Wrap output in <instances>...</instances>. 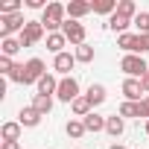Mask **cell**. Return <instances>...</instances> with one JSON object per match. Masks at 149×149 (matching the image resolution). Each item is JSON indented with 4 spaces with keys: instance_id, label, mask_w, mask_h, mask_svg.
<instances>
[{
    "instance_id": "1",
    "label": "cell",
    "mask_w": 149,
    "mask_h": 149,
    "mask_svg": "<svg viewBox=\"0 0 149 149\" xmlns=\"http://www.w3.org/2000/svg\"><path fill=\"white\" fill-rule=\"evenodd\" d=\"M64 15H67V6H61V3H50V6L44 9V15H41L44 29H47V32H58V29L64 26Z\"/></svg>"
},
{
    "instance_id": "2",
    "label": "cell",
    "mask_w": 149,
    "mask_h": 149,
    "mask_svg": "<svg viewBox=\"0 0 149 149\" xmlns=\"http://www.w3.org/2000/svg\"><path fill=\"white\" fill-rule=\"evenodd\" d=\"M120 70L126 73V79H143L149 73V64L143 61V56H123L120 58Z\"/></svg>"
},
{
    "instance_id": "3",
    "label": "cell",
    "mask_w": 149,
    "mask_h": 149,
    "mask_svg": "<svg viewBox=\"0 0 149 149\" xmlns=\"http://www.w3.org/2000/svg\"><path fill=\"white\" fill-rule=\"evenodd\" d=\"M44 24L41 21H26V26H24V32L18 35V41H21V47H32V44H38L41 38H44Z\"/></svg>"
},
{
    "instance_id": "4",
    "label": "cell",
    "mask_w": 149,
    "mask_h": 149,
    "mask_svg": "<svg viewBox=\"0 0 149 149\" xmlns=\"http://www.w3.org/2000/svg\"><path fill=\"white\" fill-rule=\"evenodd\" d=\"M76 97H82V94H79V82H76V76H61V79H58L56 100H61V102H73Z\"/></svg>"
},
{
    "instance_id": "5",
    "label": "cell",
    "mask_w": 149,
    "mask_h": 149,
    "mask_svg": "<svg viewBox=\"0 0 149 149\" xmlns=\"http://www.w3.org/2000/svg\"><path fill=\"white\" fill-rule=\"evenodd\" d=\"M24 26H26V21H24V12L0 18V35H3V38H12L15 32H24Z\"/></svg>"
},
{
    "instance_id": "6",
    "label": "cell",
    "mask_w": 149,
    "mask_h": 149,
    "mask_svg": "<svg viewBox=\"0 0 149 149\" xmlns=\"http://www.w3.org/2000/svg\"><path fill=\"white\" fill-rule=\"evenodd\" d=\"M44 73H47L44 61H41V58H29V61L24 64V85H38Z\"/></svg>"
},
{
    "instance_id": "7",
    "label": "cell",
    "mask_w": 149,
    "mask_h": 149,
    "mask_svg": "<svg viewBox=\"0 0 149 149\" xmlns=\"http://www.w3.org/2000/svg\"><path fill=\"white\" fill-rule=\"evenodd\" d=\"M61 32H64V38L70 41V44H76V47H82L85 44V26L79 24V21H64V26H61Z\"/></svg>"
},
{
    "instance_id": "8",
    "label": "cell",
    "mask_w": 149,
    "mask_h": 149,
    "mask_svg": "<svg viewBox=\"0 0 149 149\" xmlns=\"http://www.w3.org/2000/svg\"><path fill=\"white\" fill-rule=\"evenodd\" d=\"M143 82L140 79H126L123 82V97H126V102H140L143 100Z\"/></svg>"
},
{
    "instance_id": "9",
    "label": "cell",
    "mask_w": 149,
    "mask_h": 149,
    "mask_svg": "<svg viewBox=\"0 0 149 149\" xmlns=\"http://www.w3.org/2000/svg\"><path fill=\"white\" fill-rule=\"evenodd\" d=\"M73 64H76V56H73V53H58V56L53 58V70L61 73V76H70Z\"/></svg>"
},
{
    "instance_id": "10",
    "label": "cell",
    "mask_w": 149,
    "mask_h": 149,
    "mask_svg": "<svg viewBox=\"0 0 149 149\" xmlns=\"http://www.w3.org/2000/svg\"><path fill=\"white\" fill-rule=\"evenodd\" d=\"M88 12H94V3H85V0H70V3H67V18L70 21H79Z\"/></svg>"
},
{
    "instance_id": "11",
    "label": "cell",
    "mask_w": 149,
    "mask_h": 149,
    "mask_svg": "<svg viewBox=\"0 0 149 149\" xmlns=\"http://www.w3.org/2000/svg\"><path fill=\"white\" fill-rule=\"evenodd\" d=\"M137 32H123V35H117V47L120 50H126V56H137Z\"/></svg>"
},
{
    "instance_id": "12",
    "label": "cell",
    "mask_w": 149,
    "mask_h": 149,
    "mask_svg": "<svg viewBox=\"0 0 149 149\" xmlns=\"http://www.w3.org/2000/svg\"><path fill=\"white\" fill-rule=\"evenodd\" d=\"M35 88H38V94H44V97H56V91H58V79L53 76V73H44L41 82H38Z\"/></svg>"
},
{
    "instance_id": "13",
    "label": "cell",
    "mask_w": 149,
    "mask_h": 149,
    "mask_svg": "<svg viewBox=\"0 0 149 149\" xmlns=\"http://www.w3.org/2000/svg\"><path fill=\"white\" fill-rule=\"evenodd\" d=\"M18 123H21V126H26V129H35V126L41 123V114H38L32 105H26V108H21V114H18Z\"/></svg>"
},
{
    "instance_id": "14",
    "label": "cell",
    "mask_w": 149,
    "mask_h": 149,
    "mask_svg": "<svg viewBox=\"0 0 149 149\" xmlns=\"http://www.w3.org/2000/svg\"><path fill=\"white\" fill-rule=\"evenodd\" d=\"M32 108L41 114V117H47L50 111H53V97H44V94H35L32 97Z\"/></svg>"
},
{
    "instance_id": "15",
    "label": "cell",
    "mask_w": 149,
    "mask_h": 149,
    "mask_svg": "<svg viewBox=\"0 0 149 149\" xmlns=\"http://www.w3.org/2000/svg\"><path fill=\"white\" fill-rule=\"evenodd\" d=\"M123 129H126V123H123V117H120V114L105 117V132H108L111 137H120V134H123Z\"/></svg>"
},
{
    "instance_id": "16",
    "label": "cell",
    "mask_w": 149,
    "mask_h": 149,
    "mask_svg": "<svg viewBox=\"0 0 149 149\" xmlns=\"http://www.w3.org/2000/svg\"><path fill=\"white\" fill-rule=\"evenodd\" d=\"M70 108H73V114H76V117H82V120H85V117H88V114L94 111L85 94H82V97H76V100H73V102H70Z\"/></svg>"
},
{
    "instance_id": "17",
    "label": "cell",
    "mask_w": 149,
    "mask_h": 149,
    "mask_svg": "<svg viewBox=\"0 0 149 149\" xmlns=\"http://www.w3.org/2000/svg\"><path fill=\"white\" fill-rule=\"evenodd\" d=\"M21 123L18 120H12V123H3V129H0V137L3 140H21Z\"/></svg>"
},
{
    "instance_id": "18",
    "label": "cell",
    "mask_w": 149,
    "mask_h": 149,
    "mask_svg": "<svg viewBox=\"0 0 149 149\" xmlns=\"http://www.w3.org/2000/svg\"><path fill=\"white\" fill-rule=\"evenodd\" d=\"M64 44H67L64 32H50V35H47V50H50V53H56V56H58V53H64V50H61Z\"/></svg>"
},
{
    "instance_id": "19",
    "label": "cell",
    "mask_w": 149,
    "mask_h": 149,
    "mask_svg": "<svg viewBox=\"0 0 149 149\" xmlns=\"http://www.w3.org/2000/svg\"><path fill=\"white\" fill-rule=\"evenodd\" d=\"M85 97H88L91 108H97V105H102V102H105V88H102V85H91V88L85 91Z\"/></svg>"
},
{
    "instance_id": "20",
    "label": "cell",
    "mask_w": 149,
    "mask_h": 149,
    "mask_svg": "<svg viewBox=\"0 0 149 149\" xmlns=\"http://www.w3.org/2000/svg\"><path fill=\"white\" fill-rule=\"evenodd\" d=\"M105 26H108V29H114V32H120V35H123V32H126V29H129V26H132V21H129V18H123V15H117V12H114V15H111V18H108V24H105Z\"/></svg>"
},
{
    "instance_id": "21",
    "label": "cell",
    "mask_w": 149,
    "mask_h": 149,
    "mask_svg": "<svg viewBox=\"0 0 149 149\" xmlns=\"http://www.w3.org/2000/svg\"><path fill=\"white\" fill-rule=\"evenodd\" d=\"M82 123H85L88 132H105V117H100V114H94V111H91Z\"/></svg>"
},
{
    "instance_id": "22",
    "label": "cell",
    "mask_w": 149,
    "mask_h": 149,
    "mask_svg": "<svg viewBox=\"0 0 149 149\" xmlns=\"http://www.w3.org/2000/svg\"><path fill=\"white\" fill-rule=\"evenodd\" d=\"M117 15L134 21V18H137V6H134V0H120V3H117Z\"/></svg>"
},
{
    "instance_id": "23",
    "label": "cell",
    "mask_w": 149,
    "mask_h": 149,
    "mask_svg": "<svg viewBox=\"0 0 149 149\" xmlns=\"http://www.w3.org/2000/svg\"><path fill=\"white\" fill-rule=\"evenodd\" d=\"M94 12H97V15H108V18H111V15L117 12V0H97V3H94Z\"/></svg>"
},
{
    "instance_id": "24",
    "label": "cell",
    "mask_w": 149,
    "mask_h": 149,
    "mask_svg": "<svg viewBox=\"0 0 149 149\" xmlns=\"http://www.w3.org/2000/svg\"><path fill=\"white\" fill-rule=\"evenodd\" d=\"M64 132H67V137H73V140H79V137H82V134H85L88 129H85V123H82V120H70V123L64 126Z\"/></svg>"
},
{
    "instance_id": "25",
    "label": "cell",
    "mask_w": 149,
    "mask_h": 149,
    "mask_svg": "<svg viewBox=\"0 0 149 149\" xmlns=\"http://www.w3.org/2000/svg\"><path fill=\"white\" fill-rule=\"evenodd\" d=\"M0 50H3V56L12 58V56L21 50V41H18V38H3V41H0Z\"/></svg>"
},
{
    "instance_id": "26",
    "label": "cell",
    "mask_w": 149,
    "mask_h": 149,
    "mask_svg": "<svg viewBox=\"0 0 149 149\" xmlns=\"http://www.w3.org/2000/svg\"><path fill=\"white\" fill-rule=\"evenodd\" d=\"M76 61H82V64H88V61H94V47L91 44H82V47H76Z\"/></svg>"
},
{
    "instance_id": "27",
    "label": "cell",
    "mask_w": 149,
    "mask_h": 149,
    "mask_svg": "<svg viewBox=\"0 0 149 149\" xmlns=\"http://www.w3.org/2000/svg\"><path fill=\"white\" fill-rule=\"evenodd\" d=\"M117 114L120 117H140V102H123Z\"/></svg>"
},
{
    "instance_id": "28",
    "label": "cell",
    "mask_w": 149,
    "mask_h": 149,
    "mask_svg": "<svg viewBox=\"0 0 149 149\" xmlns=\"http://www.w3.org/2000/svg\"><path fill=\"white\" fill-rule=\"evenodd\" d=\"M132 24L137 26V35H146V32H149V12H137V18H134Z\"/></svg>"
},
{
    "instance_id": "29",
    "label": "cell",
    "mask_w": 149,
    "mask_h": 149,
    "mask_svg": "<svg viewBox=\"0 0 149 149\" xmlns=\"http://www.w3.org/2000/svg\"><path fill=\"white\" fill-rule=\"evenodd\" d=\"M18 12H21V3H18V0H6V3H0V18L18 15Z\"/></svg>"
},
{
    "instance_id": "30",
    "label": "cell",
    "mask_w": 149,
    "mask_h": 149,
    "mask_svg": "<svg viewBox=\"0 0 149 149\" xmlns=\"http://www.w3.org/2000/svg\"><path fill=\"white\" fill-rule=\"evenodd\" d=\"M12 70H15V61H12L9 56H0V73H3V76H9Z\"/></svg>"
},
{
    "instance_id": "31",
    "label": "cell",
    "mask_w": 149,
    "mask_h": 149,
    "mask_svg": "<svg viewBox=\"0 0 149 149\" xmlns=\"http://www.w3.org/2000/svg\"><path fill=\"white\" fill-rule=\"evenodd\" d=\"M6 79H12V82H18V85H24V64H15V70L9 73Z\"/></svg>"
},
{
    "instance_id": "32",
    "label": "cell",
    "mask_w": 149,
    "mask_h": 149,
    "mask_svg": "<svg viewBox=\"0 0 149 149\" xmlns=\"http://www.w3.org/2000/svg\"><path fill=\"white\" fill-rule=\"evenodd\" d=\"M143 53H149V32L137 38V56H143Z\"/></svg>"
},
{
    "instance_id": "33",
    "label": "cell",
    "mask_w": 149,
    "mask_h": 149,
    "mask_svg": "<svg viewBox=\"0 0 149 149\" xmlns=\"http://www.w3.org/2000/svg\"><path fill=\"white\" fill-rule=\"evenodd\" d=\"M50 3H44V0H26V9H47Z\"/></svg>"
},
{
    "instance_id": "34",
    "label": "cell",
    "mask_w": 149,
    "mask_h": 149,
    "mask_svg": "<svg viewBox=\"0 0 149 149\" xmlns=\"http://www.w3.org/2000/svg\"><path fill=\"white\" fill-rule=\"evenodd\" d=\"M140 117H146V120H149V97H143V100H140Z\"/></svg>"
},
{
    "instance_id": "35",
    "label": "cell",
    "mask_w": 149,
    "mask_h": 149,
    "mask_svg": "<svg viewBox=\"0 0 149 149\" xmlns=\"http://www.w3.org/2000/svg\"><path fill=\"white\" fill-rule=\"evenodd\" d=\"M0 149H21V143H18V140H3Z\"/></svg>"
},
{
    "instance_id": "36",
    "label": "cell",
    "mask_w": 149,
    "mask_h": 149,
    "mask_svg": "<svg viewBox=\"0 0 149 149\" xmlns=\"http://www.w3.org/2000/svg\"><path fill=\"white\" fill-rule=\"evenodd\" d=\"M140 82H143V91H146V94H149V73H146V76H143V79H140Z\"/></svg>"
},
{
    "instance_id": "37",
    "label": "cell",
    "mask_w": 149,
    "mask_h": 149,
    "mask_svg": "<svg viewBox=\"0 0 149 149\" xmlns=\"http://www.w3.org/2000/svg\"><path fill=\"white\" fill-rule=\"evenodd\" d=\"M108 149H126V146H120V143H111V146H108Z\"/></svg>"
},
{
    "instance_id": "38",
    "label": "cell",
    "mask_w": 149,
    "mask_h": 149,
    "mask_svg": "<svg viewBox=\"0 0 149 149\" xmlns=\"http://www.w3.org/2000/svg\"><path fill=\"white\" fill-rule=\"evenodd\" d=\"M146 134H149V120H146Z\"/></svg>"
}]
</instances>
